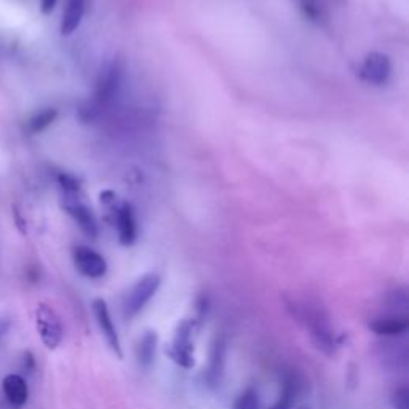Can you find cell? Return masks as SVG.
Wrapping results in <instances>:
<instances>
[{
	"mask_svg": "<svg viewBox=\"0 0 409 409\" xmlns=\"http://www.w3.org/2000/svg\"><path fill=\"white\" fill-rule=\"evenodd\" d=\"M286 309L291 312L293 318L299 321L304 328L309 331L312 340L321 352L333 355L342 345V336L334 333L329 316L318 305H314L305 301H286Z\"/></svg>",
	"mask_w": 409,
	"mask_h": 409,
	"instance_id": "1",
	"label": "cell"
},
{
	"mask_svg": "<svg viewBox=\"0 0 409 409\" xmlns=\"http://www.w3.org/2000/svg\"><path fill=\"white\" fill-rule=\"evenodd\" d=\"M58 183H60L62 192V208L66 209V213L74 219L75 224L80 227V231L85 235H89L90 238L98 237V222H96L95 214L91 213V209L82 200L79 183L69 176V174L65 173L58 176Z\"/></svg>",
	"mask_w": 409,
	"mask_h": 409,
	"instance_id": "2",
	"label": "cell"
},
{
	"mask_svg": "<svg viewBox=\"0 0 409 409\" xmlns=\"http://www.w3.org/2000/svg\"><path fill=\"white\" fill-rule=\"evenodd\" d=\"M196 320H183L174 329V336L172 344L165 349V352L172 362L184 369H192L196 366V355H194V331L197 328Z\"/></svg>",
	"mask_w": 409,
	"mask_h": 409,
	"instance_id": "3",
	"label": "cell"
},
{
	"mask_svg": "<svg viewBox=\"0 0 409 409\" xmlns=\"http://www.w3.org/2000/svg\"><path fill=\"white\" fill-rule=\"evenodd\" d=\"M160 285H162V277L159 274H145L144 277H141V279L126 291L124 303H121L125 318H135V316L149 304V301L157 294Z\"/></svg>",
	"mask_w": 409,
	"mask_h": 409,
	"instance_id": "4",
	"label": "cell"
},
{
	"mask_svg": "<svg viewBox=\"0 0 409 409\" xmlns=\"http://www.w3.org/2000/svg\"><path fill=\"white\" fill-rule=\"evenodd\" d=\"M36 326L42 344L45 345L47 349L55 350L60 347L62 338H65V328H62L60 315L53 310V307L43 303L37 305Z\"/></svg>",
	"mask_w": 409,
	"mask_h": 409,
	"instance_id": "5",
	"label": "cell"
},
{
	"mask_svg": "<svg viewBox=\"0 0 409 409\" xmlns=\"http://www.w3.org/2000/svg\"><path fill=\"white\" fill-rule=\"evenodd\" d=\"M226 358H227V339L222 333L214 336L211 347H209L208 366L204 371V384L211 390L221 387L224 371H226Z\"/></svg>",
	"mask_w": 409,
	"mask_h": 409,
	"instance_id": "6",
	"label": "cell"
},
{
	"mask_svg": "<svg viewBox=\"0 0 409 409\" xmlns=\"http://www.w3.org/2000/svg\"><path fill=\"white\" fill-rule=\"evenodd\" d=\"M392 75V62L387 55L379 51H373L364 58L360 66V77L369 85H384L387 84Z\"/></svg>",
	"mask_w": 409,
	"mask_h": 409,
	"instance_id": "7",
	"label": "cell"
},
{
	"mask_svg": "<svg viewBox=\"0 0 409 409\" xmlns=\"http://www.w3.org/2000/svg\"><path fill=\"white\" fill-rule=\"evenodd\" d=\"M75 269L86 279L98 280L107 274V262L98 251L89 246H75L72 253Z\"/></svg>",
	"mask_w": 409,
	"mask_h": 409,
	"instance_id": "8",
	"label": "cell"
},
{
	"mask_svg": "<svg viewBox=\"0 0 409 409\" xmlns=\"http://www.w3.org/2000/svg\"><path fill=\"white\" fill-rule=\"evenodd\" d=\"M91 309H93V315L96 323H98V328L101 334L104 336L107 345H109L112 352H114L119 358H124V350H121V342L119 338V333H117V328L114 325V320L110 316V310L107 307V303L104 299H95L93 304H91Z\"/></svg>",
	"mask_w": 409,
	"mask_h": 409,
	"instance_id": "9",
	"label": "cell"
},
{
	"mask_svg": "<svg viewBox=\"0 0 409 409\" xmlns=\"http://www.w3.org/2000/svg\"><path fill=\"white\" fill-rule=\"evenodd\" d=\"M115 226L121 245H133L138 238V224H136L133 208L128 203H121L115 208Z\"/></svg>",
	"mask_w": 409,
	"mask_h": 409,
	"instance_id": "10",
	"label": "cell"
},
{
	"mask_svg": "<svg viewBox=\"0 0 409 409\" xmlns=\"http://www.w3.org/2000/svg\"><path fill=\"white\" fill-rule=\"evenodd\" d=\"M368 328L374 334L384 336V338H398L408 333L409 320L408 316L401 315H386L369 321Z\"/></svg>",
	"mask_w": 409,
	"mask_h": 409,
	"instance_id": "11",
	"label": "cell"
},
{
	"mask_svg": "<svg viewBox=\"0 0 409 409\" xmlns=\"http://www.w3.org/2000/svg\"><path fill=\"white\" fill-rule=\"evenodd\" d=\"M2 390L5 400L8 401L10 406L13 408H23L27 403L29 398V388L23 376L19 374H8L2 381Z\"/></svg>",
	"mask_w": 409,
	"mask_h": 409,
	"instance_id": "12",
	"label": "cell"
},
{
	"mask_svg": "<svg viewBox=\"0 0 409 409\" xmlns=\"http://www.w3.org/2000/svg\"><path fill=\"white\" fill-rule=\"evenodd\" d=\"M121 80V66L119 61H114L112 65L106 67L101 72V77L98 80V86H96V100L100 102H106L110 100L114 93L119 89Z\"/></svg>",
	"mask_w": 409,
	"mask_h": 409,
	"instance_id": "13",
	"label": "cell"
},
{
	"mask_svg": "<svg viewBox=\"0 0 409 409\" xmlns=\"http://www.w3.org/2000/svg\"><path fill=\"white\" fill-rule=\"evenodd\" d=\"M157 344H159V334L157 331H144L141 336L138 344H136V358L141 368L148 369L152 366L155 353H157Z\"/></svg>",
	"mask_w": 409,
	"mask_h": 409,
	"instance_id": "14",
	"label": "cell"
},
{
	"mask_svg": "<svg viewBox=\"0 0 409 409\" xmlns=\"http://www.w3.org/2000/svg\"><path fill=\"white\" fill-rule=\"evenodd\" d=\"M86 0H67L65 13L61 19V34L62 36H69L80 26L82 18L85 14Z\"/></svg>",
	"mask_w": 409,
	"mask_h": 409,
	"instance_id": "15",
	"label": "cell"
},
{
	"mask_svg": "<svg viewBox=\"0 0 409 409\" xmlns=\"http://www.w3.org/2000/svg\"><path fill=\"white\" fill-rule=\"evenodd\" d=\"M299 393V382L293 374L286 376L281 384L279 398L269 409H291L296 401V397Z\"/></svg>",
	"mask_w": 409,
	"mask_h": 409,
	"instance_id": "16",
	"label": "cell"
},
{
	"mask_svg": "<svg viewBox=\"0 0 409 409\" xmlns=\"http://www.w3.org/2000/svg\"><path fill=\"white\" fill-rule=\"evenodd\" d=\"M58 117V110L56 109H43L32 117L31 120H29V125H27V130L31 131V133H40L45 128H48L53 121L56 120Z\"/></svg>",
	"mask_w": 409,
	"mask_h": 409,
	"instance_id": "17",
	"label": "cell"
},
{
	"mask_svg": "<svg viewBox=\"0 0 409 409\" xmlns=\"http://www.w3.org/2000/svg\"><path fill=\"white\" fill-rule=\"evenodd\" d=\"M259 408H261L259 393H257L256 388L251 386L238 393L232 406V409H259Z\"/></svg>",
	"mask_w": 409,
	"mask_h": 409,
	"instance_id": "18",
	"label": "cell"
},
{
	"mask_svg": "<svg viewBox=\"0 0 409 409\" xmlns=\"http://www.w3.org/2000/svg\"><path fill=\"white\" fill-rule=\"evenodd\" d=\"M301 7H303L307 18L312 21H320L323 18V3L321 0H301Z\"/></svg>",
	"mask_w": 409,
	"mask_h": 409,
	"instance_id": "19",
	"label": "cell"
},
{
	"mask_svg": "<svg viewBox=\"0 0 409 409\" xmlns=\"http://www.w3.org/2000/svg\"><path fill=\"white\" fill-rule=\"evenodd\" d=\"M393 409H409V388L400 387L393 392L390 398Z\"/></svg>",
	"mask_w": 409,
	"mask_h": 409,
	"instance_id": "20",
	"label": "cell"
},
{
	"mask_svg": "<svg viewBox=\"0 0 409 409\" xmlns=\"http://www.w3.org/2000/svg\"><path fill=\"white\" fill-rule=\"evenodd\" d=\"M23 363H24V369H26L27 373L34 371V368H36V360H34V355H32L31 352H26V353H24Z\"/></svg>",
	"mask_w": 409,
	"mask_h": 409,
	"instance_id": "21",
	"label": "cell"
},
{
	"mask_svg": "<svg viewBox=\"0 0 409 409\" xmlns=\"http://www.w3.org/2000/svg\"><path fill=\"white\" fill-rule=\"evenodd\" d=\"M58 0H40V10L42 13H51L53 8H55Z\"/></svg>",
	"mask_w": 409,
	"mask_h": 409,
	"instance_id": "22",
	"label": "cell"
},
{
	"mask_svg": "<svg viewBox=\"0 0 409 409\" xmlns=\"http://www.w3.org/2000/svg\"><path fill=\"white\" fill-rule=\"evenodd\" d=\"M303 409H305V408H303Z\"/></svg>",
	"mask_w": 409,
	"mask_h": 409,
	"instance_id": "23",
	"label": "cell"
}]
</instances>
